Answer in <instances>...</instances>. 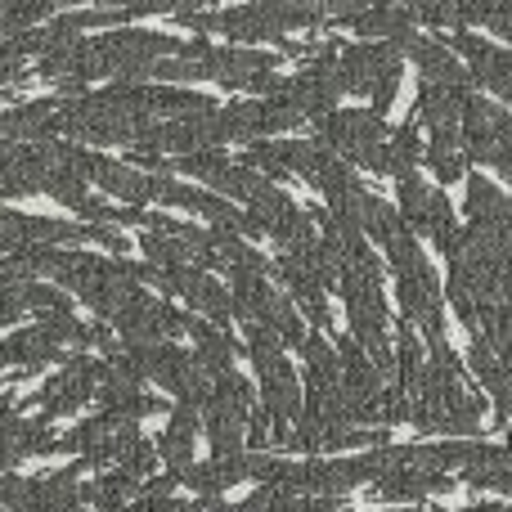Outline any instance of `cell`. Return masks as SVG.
I'll return each instance as SVG.
<instances>
[{
    "label": "cell",
    "mask_w": 512,
    "mask_h": 512,
    "mask_svg": "<svg viewBox=\"0 0 512 512\" xmlns=\"http://www.w3.org/2000/svg\"><path fill=\"white\" fill-rule=\"evenodd\" d=\"M108 378V360H90V355H72L50 382L32 396V405H41V418H63L77 414L90 396H99V382Z\"/></svg>",
    "instance_id": "cell-1"
},
{
    "label": "cell",
    "mask_w": 512,
    "mask_h": 512,
    "mask_svg": "<svg viewBox=\"0 0 512 512\" xmlns=\"http://www.w3.org/2000/svg\"><path fill=\"white\" fill-rule=\"evenodd\" d=\"M135 441H140V432H135L131 418L99 414V418H86L77 432L59 436V454H81L90 468H104V463L122 459Z\"/></svg>",
    "instance_id": "cell-2"
},
{
    "label": "cell",
    "mask_w": 512,
    "mask_h": 512,
    "mask_svg": "<svg viewBox=\"0 0 512 512\" xmlns=\"http://www.w3.org/2000/svg\"><path fill=\"white\" fill-rule=\"evenodd\" d=\"M391 72H400V45L360 41L337 54V81H342V90H351V95H373L378 81L391 77Z\"/></svg>",
    "instance_id": "cell-3"
},
{
    "label": "cell",
    "mask_w": 512,
    "mask_h": 512,
    "mask_svg": "<svg viewBox=\"0 0 512 512\" xmlns=\"http://www.w3.org/2000/svg\"><path fill=\"white\" fill-rule=\"evenodd\" d=\"M400 50L409 54V59L418 63V72H423V81L427 86H445V90H468L472 95V72H468V63H459L454 59V50L445 41H436V36H409Z\"/></svg>",
    "instance_id": "cell-4"
},
{
    "label": "cell",
    "mask_w": 512,
    "mask_h": 512,
    "mask_svg": "<svg viewBox=\"0 0 512 512\" xmlns=\"http://www.w3.org/2000/svg\"><path fill=\"white\" fill-rule=\"evenodd\" d=\"M32 454H59V436L50 432V418H23V414L0 418V459L9 468H18Z\"/></svg>",
    "instance_id": "cell-5"
},
{
    "label": "cell",
    "mask_w": 512,
    "mask_h": 512,
    "mask_svg": "<svg viewBox=\"0 0 512 512\" xmlns=\"http://www.w3.org/2000/svg\"><path fill=\"white\" fill-rule=\"evenodd\" d=\"M86 176L95 180L104 194H113V198H122L126 207H135V212H140L144 203H153L149 176H144L140 167H131V162H113V158H104V153H90Z\"/></svg>",
    "instance_id": "cell-6"
},
{
    "label": "cell",
    "mask_w": 512,
    "mask_h": 512,
    "mask_svg": "<svg viewBox=\"0 0 512 512\" xmlns=\"http://www.w3.org/2000/svg\"><path fill=\"white\" fill-rule=\"evenodd\" d=\"M252 481V450L234 454V459H207V463H189L180 472V486H189L198 499H216L221 490Z\"/></svg>",
    "instance_id": "cell-7"
},
{
    "label": "cell",
    "mask_w": 512,
    "mask_h": 512,
    "mask_svg": "<svg viewBox=\"0 0 512 512\" xmlns=\"http://www.w3.org/2000/svg\"><path fill=\"white\" fill-rule=\"evenodd\" d=\"M99 405H104V414H117V418H149V414H162V400L158 396H144L140 391V378H131V373L113 369L108 364V378L99 382Z\"/></svg>",
    "instance_id": "cell-8"
},
{
    "label": "cell",
    "mask_w": 512,
    "mask_h": 512,
    "mask_svg": "<svg viewBox=\"0 0 512 512\" xmlns=\"http://www.w3.org/2000/svg\"><path fill=\"white\" fill-rule=\"evenodd\" d=\"M468 364H472V373L481 378V387H486L490 396H495V414L512 423V364H508V360H499V351L486 342V333L472 337V346H468Z\"/></svg>",
    "instance_id": "cell-9"
},
{
    "label": "cell",
    "mask_w": 512,
    "mask_h": 512,
    "mask_svg": "<svg viewBox=\"0 0 512 512\" xmlns=\"http://www.w3.org/2000/svg\"><path fill=\"white\" fill-rule=\"evenodd\" d=\"M261 373V396H265V409H270L279 423H297L301 409H306V391L297 387V373H292V364L283 360H270Z\"/></svg>",
    "instance_id": "cell-10"
},
{
    "label": "cell",
    "mask_w": 512,
    "mask_h": 512,
    "mask_svg": "<svg viewBox=\"0 0 512 512\" xmlns=\"http://www.w3.org/2000/svg\"><path fill=\"white\" fill-rule=\"evenodd\" d=\"M50 360H59V342H54L41 324H27V328H18V333H9L5 342H0V364H5V369L36 373Z\"/></svg>",
    "instance_id": "cell-11"
},
{
    "label": "cell",
    "mask_w": 512,
    "mask_h": 512,
    "mask_svg": "<svg viewBox=\"0 0 512 512\" xmlns=\"http://www.w3.org/2000/svg\"><path fill=\"white\" fill-rule=\"evenodd\" d=\"M445 490H454V477H445V472L400 468L387 472L382 481H373V504H409V499L423 495H445Z\"/></svg>",
    "instance_id": "cell-12"
},
{
    "label": "cell",
    "mask_w": 512,
    "mask_h": 512,
    "mask_svg": "<svg viewBox=\"0 0 512 512\" xmlns=\"http://www.w3.org/2000/svg\"><path fill=\"white\" fill-rule=\"evenodd\" d=\"M463 104H468V90H445V86H418L414 99V122H423L427 131H459L463 122Z\"/></svg>",
    "instance_id": "cell-13"
},
{
    "label": "cell",
    "mask_w": 512,
    "mask_h": 512,
    "mask_svg": "<svg viewBox=\"0 0 512 512\" xmlns=\"http://www.w3.org/2000/svg\"><path fill=\"white\" fill-rule=\"evenodd\" d=\"M198 432H203V414H198V409H189V405H176V409H171L167 432L158 436V454L167 459L171 472H185V468H189Z\"/></svg>",
    "instance_id": "cell-14"
},
{
    "label": "cell",
    "mask_w": 512,
    "mask_h": 512,
    "mask_svg": "<svg viewBox=\"0 0 512 512\" xmlns=\"http://www.w3.org/2000/svg\"><path fill=\"white\" fill-rule=\"evenodd\" d=\"M189 337L198 342V360H203V369L212 373V378L230 373V360H234V351H239V342L230 337V328H221V324H212V319H203V315L189 310Z\"/></svg>",
    "instance_id": "cell-15"
},
{
    "label": "cell",
    "mask_w": 512,
    "mask_h": 512,
    "mask_svg": "<svg viewBox=\"0 0 512 512\" xmlns=\"http://www.w3.org/2000/svg\"><path fill=\"white\" fill-rule=\"evenodd\" d=\"M468 225L477 230H499V225H512V203L495 189L490 176H468Z\"/></svg>",
    "instance_id": "cell-16"
},
{
    "label": "cell",
    "mask_w": 512,
    "mask_h": 512,
    "mask_svg": "<svg viewBox=\"0 0 512 512\" xmlns=\"http://www.w3.org/2000/svg\"><path fill=\"white\" fill-rule=\"evenodd\" d=\"M418 18L414 9H391V5H378V9H360L355 14V36H373V41H387V45H405L409 36L418 32Z\"/></svg>",
    "instance_id": "cell-17"
},
{
    "label": "cell",
    "mask_w": 512,
    "mask_h": 512,
    "mask_svg": "<svg viewBox=\"0 0 512 512\" xmlns=\"http://www.w3.org/2000/svg\"><path fill=\"white\" fill-rule=\"evenodd\" d=\"M360 225H364V239L369 243H378L382 252L391 248V243H400V239H409V225H405V216L396 212L391 203H382L378 194H369L364 198V212H360Z\"/></svg>",
    "instance_id": "cell-18"
},
{
    "label": "cell",
    "mask_w": 512,
    "mask_h": 512,
    "mask_svg": "<svg viewBox=\"0 0 512 512\" xmlns=\"http://www.w3.org/2000/svg\"><path fill=\"white\" fill-rule=\"evenodd\" d=\"M135 499H140V481L126 477V472H108V477L81 486V504H90L95 512L126 508V504H135Z\"/></svg>",
    "instance_id": "cell-19"
},
{
    "label": "cell",
    "mask_w": 512,
    "mask_h": 512,
    "mask_svg": "<svg viewBox=\"0 0 512 512\" xmlns=\"http://www.w3.org/2000/svg\"><path fill=\"white\" fill-rule=\"evenodd\" d=\"M185 301H189V310H194V315L212 319V324H221V328H225V319L234 315V306H230V292H225L221 283H216L212 274H203V270H194V283H189Z\"/></svg>",
    "instance_id": "cell-20"
},
{
    "label": "cell",
    "mask_w": 512,
    "mask_h": 512,
    "mask_svg": "<svg viewBox=\"0 0 512 512\" xmlns=\"http://www.w3.org/2000/svg\"><path fill=\"white\" fill-rule=\"evenodd\" d=\"M423 162L436 171V180L441 185H454V180H463V167H468V158H463V140L459 131H436L432 144H427Z\"/></svg>",
    "instance_id": "cell-21"
},
{
    "label": "cell",
    "mask_w": 512,
    "mask_h": 512,
    "mask_svg": "<svg viewBox=\"0 0 512 512\" xmlns=\"http://www.w3.org/2000/svg\"><path fill=\"white\" fill-rule=\"evenodd\" d=\"M221 140H239V144H252L261 140V99H234V104H225L221 113Z\"/></svg>",
    "instance_id": "cell-22"
},
{
    "label": "cell",
    "mask_w": 512,
    "mask_h": 512,
    "mask_svg": "<svg viewBox=\"0 0 512 512\" xmlns=\"http://www.w3.org/2000/svg\"><path fill=\"white\" fill-rule=\"evenodd\" d=\"M319 225H315V216L310 212H301V207H292L283 221H274L270 225V234H274V243L283 248V256H297V252H310L319 243Z\"/></svg>",
    "instance_id": "cell-23"
},
{
    "label": "cell",
    "mask_w": 512,
    "mask_h": 512,
    "mask_svg": "<svg viewBox=\"0 0 512 512\" xmlns=\"http://www.w3.org/2000/svg\"><path fill=\"white\" fill-rule=\"evenodd\" d=\"M387 176L391 180L418 176V122L414 117H409L400 131H391V140H387Z\"/></svg>",
    "instance_id": "cell-24"
},
{
    "label": "cell",
    "mask_w": 512,
    "mask_h": 512,
    "mask_svg": "<svg viewBox=\"0 0 512 512\" xmlns=\"http://www.w3.org/2000/svg\"><path fill=\"white\" fill-rule=\"evenodd\" d=\"M396 185H400V216H405V225L414 234H427V216H432L436 189H427L418 176H405V180H396Z\"/></svg>",
    "instance_id": "cell-25"
},
{
    "label": "cell",
    "mask_w": 512,
    "mask_h": 512,
    "mask_svg": "<svg viewBox=\"0 0 512 512\" xmlns=\"http://www.w3.org/2000/svg\"><path fill=\"white\" fill-rule=\"evenodd\" d=\"M301 122H306V108H301L297 99L288 95V86H283V95L261 99V135L292 131V126H301Z\"/></svg>",
    "instance_id": "cell-26"
},
{
    "label": "cell",
    "mask_w": 512,
    "mask_h": 512,
    "mask_svg": "<svg viewBox=\"0 0 512 512\" xmlns=\"http://www.w3.org/2000/svg\"><path fill=\"white\" fill-rule=\"evenodd\" d=\"M140 252L149 256V265H158V270H176V265H189V261H198L189 243H180V239H167V234H149V230H144V239H140Z\"/></svg>",
    "instance_id": "cell-27"
},
{
    "label": "cell",
    "mask_w": 512,
    "mask_h": 512,
    "mask_svg": "<svg viewBox=\"0 0 512 512\" xmlns=\"http://www.w3.org/2000/svg\"><path fill=\"white\" fill-rule=\"evenodd\" d=\"M86 185H90V180L81 176V171H72V167H54L50 176H45V194L59 198V203H63V207H72V212H81V207L90 203Z\"/></svg>",
    "instance_id": "cell-28"
},
{
    "label": "cell",
    "mask_w": 512,
    "mask_h": 512,
    "mask_svg": "<svg viewBox=\"0 0 512 512\" xmlns=\"http://www.w3.org/2000/svg\"><path fill=\"white\" fill-rule=\"evenodd\" d=\"M225 167H230V158H225L221 149H198V153H189V158L171 162V171H185V176L203 180V185H212V189H216V180L225 176Z\"/></svg>",
    "instance_id": "cell-29"
},
{
    "label": "cell",
    "mask_w": 512,
    "mask_h": 512,
    "mask_svg": "<svg viewBox=\"0 0 512 512\" xmlns=\"http://www.w3.org/2000/svg\"><path fill=\"white\" fill-rule=\"evenodd\" d=\"M265 328H270L274 337H279L283 346H301L306 342V333H301V315H297V306H292L288 297H279L270 310H265V319H261Z\"/></svg>",
    "instance_id": "cell-30"
},
{
    "label": "cell",
    "mask_w": 512,
    "mask_h": 512,
    "mask_svg": "<svg viewBox=\"0 0 512 512\" xmlns=\"http://www.w3.org/2000/svg\"><path fill=\"white\" fill-rule=\"evenodd\" d=\"M481 328H486V342L499 351V360L512 364V306H486L481 310Z\"/></svg>",
    "instance_id": "cell-31"
},
{
    "label": "cell",
    "mask_w": 512,
    "mask_h": 512,
    "mask_svg": "<svg viewBox=\"0 0 512 512\" xmlns=\"http://www.w3.org/2000/svg\"><path fill=\"white\" fill-rule=\"evenodd\" d=\"M153 463H158V445H149V441H135L131 450L122 454V459H117V472H126V477H149L153 472Z\"/></svg>",
    "instance_id": "cell-32"
},
{
    "label": "cell",
    "mask_w": 512,
    "mask_h": 512,
    "mask_svg": "<svg viewBox=\"0 0 512 512\" xmlns=\"http://www.w3.org/2000/svg\"><path fill=\"white\" fill-rule=\"evenodd\" d=\"M342 504L337 499H319V495H288V490H279V499H274V512H337Z\"/></svg>",
    "instance_id": "cell-33"
},
{
    "label": "cell",
    "mask_w": 512,
    "mask_h": 512,
    "mask_svg": "<svg viewBox=\"0 0 512 512\" xmlns=\"http://www.w3.org/2000/svg\"><path fill=\"white\" fill-rule=\"evenodd\" d=\"M297 306H301V315L310 319V324L324 333V328H333V310H328V297H324V288H315V292H301L297 297Z\"/></svg>",
    "instance_id": "cell-34"
},
{
    "label": "cell",
    "mask_w": 512,
    "mask_h": 512,
    "mask_svg": "<svg viewBox=\"0 0 512 512\" xmlns=\"http://www.w3.org/2000/svg\"><path fill=\"white\" fill-rule=\"evenodd\" d=\"M77 346H81V351H104L108 360H113V355H117V337L108 333L104 324H81V333H77Z\"/></svg>",
    "instance_id": "cell-35"
},
{
    "label": "cell",
    "mask_w": 512,
    "mask_h": 512,
    "mask_svg": "<svg viewBox=\"0 0 512 512\" xmlns=\"http://www.w3.org/2000/svg\"><path fill=\"white\" fill-rule=\"evenodd\" d=\"M86 243H99L108 252H131V243H126V234L117 225H86Z\"/></svg>",
    "instance_id": "cell-36"
},
{
    "label": "cell",
    "mask_w": 512,
    "mask_h": 512,
    "mask_svg": "<svg viewBox=\"0 0 512 512\" xmlns=\"http://www.w3.org/2000/svg\"><path fill=\"white\" fill-rule=\"evenodd\" d=\"M396 90H400V72H391V77H382V81H378V90H373V95H369V108H373V113H378V117H387V108L396 104Z\"/></svg>",
    "instance_id": "cell-37"
},
{
    "label": "cell",
    "mask_w": 512,
    "mask_h": 512,
    "mask_svg": "<svg viewBox=\"0 0 512 512\" xmlns=\"http://www.w3.org/2000/svg\"><path fill=\"white\" fill-rule=\"evenodd\" d=\"M23 288H27V283H23ZM23 288H0V328L14 324V319H23V310H27Z\"/></svg>",
    "instance_id": "cell-38"
},
{
    "label": "cell",
    "mask_w": 512,
    "mask_h": 512,
    "mask_svg": "<svg viewBox=\"0 0 512 512\" xmlns=\"http://www.w3.org/2000/svg\"><path fill=\"white\" fill-rule=\"evenodd\" d=\"M108 512H149V508H140V504H126V508H108Z\"/></svg>",
    "instance_id": "cell-39"
},
{
    "label": "cell",
    "mask_w": 512,
    "mask_h": 512,
    "mask_svg": "<svg viewBox=\"0 0 512 512\" xmlns=\"http://www.w3.org/2000/svg\"><path fill=\"white\" fill-rule=\"evenodd\" d=\"M508 450H512V423H508Z\"/></svg>",
    "instance_id": "cell-40"
},
{
    "label": "cell",
    "mask_w": 512,
    "mask_h": 512,
    "mask_svg": "<svg viewBox=\"0 0 512 512\" xmlns=\"http://www.w3.org/2000/svg\"><path fill=\"white\" fill-rule=\"evenodd\" d=\"M0 221H5V207H0Z\"/></svg>",
    "instance_id": "cell-41"
},
{
    "label": "cell",
    "mask_w": 512,
    "mask_h": 512,
    "mask_svg": "<svg viewBox=\"0 0 512 512\" xmlns=\"http://www.w3.org/2000/svg\"><path fill=\"white\" fill-rule=\"evenodd\" d=\"M499 512H512V508H499Z\"/></svg>",
    "instance_id": "cell-42"
}]
</instances>
